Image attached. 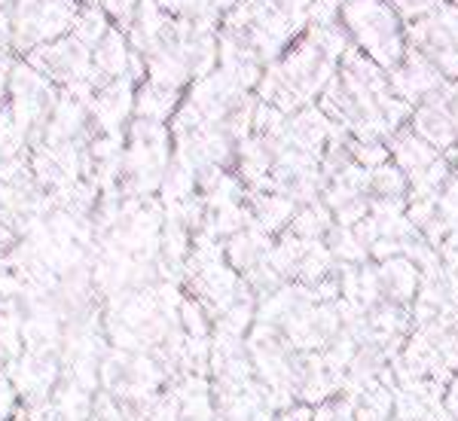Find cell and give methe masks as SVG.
Masks as SVG:
<instances>
[{
	"label": "cell",
	"instance_id": "1",
	"mask_svg": "<svg viewBox=\"0 0 458 421\" xmlns=\"http://www.w3.org/2000/svg\"><path fill=\"white\" fill-rule=\"evenodd\" d=\"M183 327H187L190 339H202L205 330H208V324H205V315L199 312L193 302H187V306H183Z\"/></svg>",
	"mask_w": 458,
	"mask_h": 421
},
{
	"label": "cell",
	"instance_id": "2",
	"mask_svg": "<svg viewBox=\"0 0 458 421\" xmlns=\"http://www.w3.org/2000/svg\"><path fill=\"white\" fill-rule=\"evenodd\" d=\"M13 403H16V388H13L10 379H4V375H0V418L10 416Z\"/></svg>",
	"mask_w": 458,
	"mask_h": 421
}]
</instances>
